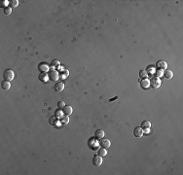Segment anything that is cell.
Returning a JSON list of instances; mask_svg holds the SVG:
<instances>
[{
  "mask_svg": "<svg viewBox=\"0 0 183 175\" xmlns=\"http://www.w3.org/2000/svg\"><path fill=\"white\" fill-rule=\"evenodd\" d=\"M14 77H15V73L11 69H6L4 71V73H3V78L6 81L10 82L12 80H14Z\"/></svg>",
  "mask_w": 183,
  "mask_h": 175,
  "instance_id": "obj_1",
  "label": "cell"
},
{
  "mask_svg": "<svg viewBox=\"0 0 183 175\" xmlns=\"http://www.w3.org/2000/svg\"><path fill=\"white\" fill-rule=\"evenodd\" d=\"M92 164H93L94 166H100V165L102 164V157H100V156H98V155L94 156V157L92 158Z\"/></svg>",
  "mask_w": 183,
  "mask_h": 175,
  "instance_id": "obj_2",
  "label": "cell"
},
{
  "mask_svg": "<svg viewBox=\"0 0 183 175\" xmlns=\"http://www.w3.org/2000/svg\"><path fill=\"white\" fill-rule=\"evenodd\" d=\"M150 85H151L154 89H158V88H160V86H161V80L158 78V77H154L153 79H151Z\"/></svg>",
  "mask_w": 183,
  "mask_h": 175,
  "instance_id": "obj_3",
  "label": "cell"
},
{
  "mask_svg": "<svg viewBox=\"0 0 183 175\" xmlns=\"http://www.w3.org/2000/svg\"><path fill=\"white\" fill-rule=\"evenodd\" d=\"M48 76H49V79H50V80H52V81H57V79H58V72H57V70H51V71L49 72Z\"/></svg>",
  "mask_w": 183,
  "mask_h": 175,
  "instance_id": "obj_4",
  "label": "cell"
},
{
  "mask_svg": "<svg viewBox=\"0 0 183 175\" xmlns=\"http://www.w3.org/2000/svg\"><path fill=\"white\" fill-rule=\"evenodd\" d=\"M99 145H100L102 148L107 149V148H109V147H110L111 143H110V140L107 139V138H101V140L99 141Z\"/></svg>",
  "mask_w": 183,
  "mask_h": 175,
  "instance_id": "obj_5",
  "label": "cell"
},
{
  "mask_svg": "<svg viewBox=\"0 0 183 175\" xmlns=\"http://www.w3.org/2000/svg\"><path fill=\"white\" fill-rule=\"evenodd\" d=\"M54 90L56 92H57V93L62 92L64 90V84H63V82H57L56 85H55V87H54Z\"/></svg>",
  "mask_w": 183,
  "mask_h": 175,
  "instance_id": "obj_6",
  "label": "cell"
},
{
  "mask_svg": "<svg viewBox=\"0 0 183 175\" xmlns=\"http://www.w3.org/2000/svg\"><path fill=\"white\" fill-rule=\"evenodd\" d=\"M134 135L135 137L137 138H140L142 135H143V129L140 128V127H137L134 129Z\"/></svg>",
  "mask_w": 183,
  "mask_h": 175,
  "instance_id": "obj_7",
  "label": "cell"
},
{
  "mask_svg": "<svg viewBox=\"0 0 183 175\" xmlns=\"http://www.w3.org/2000/svg\"><path fill=\"white\" fill-rule=\"evenodd\" d=\"M62 113L66 116H69L72 114V107L70 105H65L63 108H62Z\"/></svg>",
  "mask_w": 183,
  "mask_h": 175,
  "instance_id": "obj_8",
  "label": "cell"
},
{
  "mask_svg": "<svg viewBox=\"0 0 183 175\" xmlns=\"http://www.w3.org/2000/svg\"><path fill=\"white\" fill-rule=\"evenodd\" d=\"M38 69L40 70L41 72H48L49 71V66H48V64L45 63V62H41L39 65H38Z\"/></svg>",
  "mask_w": 183,
  "mask_h": 175,
  "instance_id": "obj_9",
  "label": "cell"
},
{
  "mask_svg": "<svg viewBox=\"0 0 183 175\" xmlns=\"http://www.w3.org/2000/svg\"><path fill=\"white\" fill-rule=\"evenodd\" d=\"M149 86H150V80H148L147 78H144L143 80L140 81V87L142 89H147Z\"/></svg>",
  "mask_w": 183,
  "mask_h": 175,
  "instance_id": "obj_10",
  "label": "cell"
},
{
  "mask_svg": "<svg viewBox=\"0 0 183 175\" xmlns=\"http://www.w3.org/2000/svg\"><path fill=\"white\" fill-rule=\"evenodd\" d=\"M38 79L40 80L41 82H43V83H45V82L48 81V79H49V76H48V74L45 73V72H41L40 74H39V76H38Z\"/></svg>",
  "mask_w": 183,
  "mask_h": 175,
  "instance_id": "obj_11",
  "label": "cell"
},
{
  "mask_svg": "<svg viewBox=\"0 0 183 175\" xmlns=\"http://www.w3.org/2000/svg\"><path fill=\"white\" fill-rule=\"evenodd\" d=\"M49 123H50V125H52V126H57L58 123H59V119H57L56 116L51 117V118L49 119Z\"/></svg>",
  "mask_w": 183,
  "mask_h": 175,
  "instance_id": "obj_12",
  "label": "cell"
},
{
  "mask_svg": "<svg viewBox=\"0 0 183 175\" xmlns=\"http://www.w3.org/2000/svg\"><path fill=\"white\" fill-rule=\"evenodd\" d=\"M10 87H11V84H10V82L9 81L4 80V81L1 83V88H2L3 90H5V91H8V90L10 89Z\"/></svg>",
  "mask_w": 183,
  "mask_h": 175,
  "instance_id": "obj_13",
  "label": "cell"
},
{
  "mask_svg": "<svg viewBox=\"0 0 183 175\" xmlns=\"http://www.w3.org/2000/svg\"><path fill=\"white\" fill-rule=\"evenodd\" d=\"M157 66H158V69H166L167 68V66H168V64H167V62L166 61H164V60H160V61H158L157 62Z\"/></svg>",
  "mask_w": 183,
  "mask_h": 175,
  "instance_id": "obj_14",
  "label": "cell"
},
{
  "mask_svg": "<svg viewBox=\"0 0 183 175\" xmlns=\"http://www.w3.org/2000/svg\"><path fill=\"white\" fill-rule=\"evenodd\" d=\"M104 131H103L102 129H97L96 131H95V133H94V135H95V138H97V139H101L104 137Z\"/></svg>",
  "mask_w": 183,
  "mask_h": 175,
  "instance_id": "obj_15",
  "label": "cell"
},
{
  "mask_svg": "<svg viewBox=\"0 0 183 175\" xmlns=\"http://www.w3.org/2000/svg\"><path fill=\"white\" fill-rule=\"evenodd\" d=\"M151 127V123L149 122V121H143L142 123H141V126H140V128H142V129H149Z\"/></svg>",
  "mask_w": 183,
  "mask_h": 175,
  "instance_id": "obj_16",
  "label": "cell"
},
{
  "mask_svg": "<svg viewBox=\"0 0 183 175\" xmlns=\"http://www.w3.org/2000/svg\"><path fill=\"white\" fill-rule=\"evenodd\" d=\"M68 122H69V118H68V116H66V115L59 118V123H60L61 125H66V124H68Z\"/></svg>",
  "mask_w": 183,
  "mask_h": 175,
  "instance_id": "obj_17",
  "label": "cell"
},
{
  "mask_svg": "<svg viewBox=\"0 0 183 175\" xmlns=\"http://www.w3.org/2000/svg\"><path fill=\"white\" fill-rule=\"evenodd\" d=\"M164 76L167 78V79H172L173 77V73H172V70H166L164 72Z\"/></svg>",
  "mask_w": 183,
  "mask_h": 175,
  "instance_id": "obj_18",
  "label": "cell"
},
{
  "mask_svg": "<svg viewBox=\"0 0 183 175\" xmlns=\"http://www.w3.org/2000/svg\"><path fill=\"white\" fill-rule=\"evenodd\" d=\"M107 155V150L105 149V148H99V150H98V156H100V157H105Z\"/></svg>",
  "mask_w": 183,
  "mask_h": 175,
  "instance_id": "obj_19",
  "label": "cell"
},
{
  "mask_svg": "<svg viewBox=\"0 0 183 175\" xmlns=\"http://www.w3.org/2000/svg\"><path fill=\"white\" fill-rule=\"evenodd\" d=\"M18 5H19V1L18 0H12V1H10V7L11 8H16V7H18Z\"/></svg>",
  "mask_w": 183,
  "mask_h": 175,
  "instance_id": "obj_20",
  "label": "cell"
},
{
  "mask_svg": "<svg viewBox=\"0 0 183 175\" xmlns=\"http://www.w3.org/2000/svg\"><path fill=\"white\" fill-rule=\"evenodd\" d=\"M139 76H140V78H142V79L147 78V71H146V70H141V71L139 72Z\"/></svg>",
  "mask_w": 183,
  "mask_h": 175,
  "instance_id": "obj_21",
  "label": "cell"
},
{
  "mask_svg": "<svg viewBox=\"0 0 183 175\" xmlns=\"http://www.w3.org/2000/svg\"><path fill=\"white\" fill-rule=\"evenodd\" d=\"M11 13H12L11 7H6V8H4V14H5V15H10Z\"/></svg>",
  "mask_w": 183,
  "mask_h": 175,
  "instance_id": "obj_22",
  "label": "cell"
},
{
  "mask_svg": "<svg viewBox=\"0 0 183 175\" xmlns=\"http://www.w3.org/2000/svg\"><path fill=\"white\" fill-rule=\"evenodd\" d=\"M55 116L57 117V118H60V117H62V111H60V110H57V111L55 112Z\"/></svg>",
  "mask_w": 183,
  "mask_h": 175,
  "instance_id": "obj_23",
  "label": "cell"
},
{
  "mask_svg": "<svg viewBox=\"0 0 183 175\" xmlns=\"http://www.w3.org/2000/svg\"><path fill=\"white\" fill-rule=\"evenodd\" d=\"M163 74H164V71H163L162 69H158L157 71H156V77H158V78L161 77Z\"/></svg>",
  "mask_w": 183,
  "mask_h": 175,
  "instance_id": "obj_24",
  "label": "cell"
},
{
  "mask_svg": "<svg viewBox=\"0 0 183 175\" xmlns=\"http://www.w3.org/2000/svg\"><path fill=\"white\" fill-rule=\"evenodd\" d=\"M60 63H59V61L57 60V59H54V60H52V65L53 66H58Z\"/></svg>",
  "mask_w": 183,
  "mask_h": 175,
  "instance_id": "obj_25",
  "label": "cell"
},
{
  "mask_svg": "<svg viewBox=\"0 0 183 175\" xmlns=\"http://www.w3.org/2000/svg\"><path fill=\"white\" fill-rule=\"evenodd\" d=\"M57 106H58V108H63L65 106V104H64L63 101H58L57 102Z\"/></svg>",
  "mask_w": 183,
  "mask_h": 175,
  "instance_id": "obj_26",
  "label": "cell"
},
{
  "mask_svg": "<svg viewBox=\"0 0 183 175\" xmlns=\"http://www.w3.org/2000/svg\"><path fill=\"white\" fill-rule=\"evenodd\" d=\"M8 4H10V2H9V1H7V0H6V1H3V3H2V6H3V7H4V8H6V6H7V5H8Z\"/></svg>",
  "mask_w": 183,
  "mask_h": 175,
  "instance_id": "obj_27",
  "label": "cell"
}]
</instances>
